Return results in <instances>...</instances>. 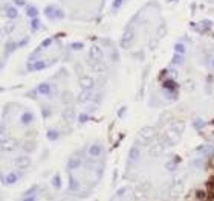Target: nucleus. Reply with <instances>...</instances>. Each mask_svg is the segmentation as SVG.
Listing matches in <instances>:
<instances>
[{
	"mask_svg": "<svg viewBox=\"0 0 214 201\" xmlns=\"http://www.w3.org/2000/svg\"><path fill=\"white\" fill-rule=\"evenodd\" d=\"M15 148V142H12V140H5L2 142V149L3 151H11Z\"/></svg>",
	"mask_w": 214,
	"mask_h": 201,
	"instance_id": "f3484780",
	"label": "nucleus"
},
{
	"mask_svg": "<svg viewBox=\"0 0 214 201\" xmlns=\"http://www.w3.org/2000/svg\"><path fill=\"white\" fill-rule=\"evenodd\" d=\"M122 2H124V0H113V9H118L119 6L122 5Z\"/></svg>",
	"mask_w": 214,
	"mask_h": 201,
	"instance_id": "72a5a7b5",
	"label": "nucleus"
},
{
	"mask_svg": "<svg viewBox=\"0 0 214 201\" xmlns=\"http://www.w3.org/2000/svg\"><path fill=\"white\" fill-rule=\"evenodd\" d=\"M104 57V53L101 50V47H98V46H92L90 50H89V59L93 63H96V61H101Z\"/></svg>",
	"mask_w": 214,
	"mask_h": 201,
	"instance_id": "f03ea898",
	"label": "nucleus"
},
{
	"mask_svg": "<svg viewBox=\"0 0 214 201\" xmlns=\"http://www.w3.org/2000/svg\"><path fill=\"white\" fill-rule=\"evenodd\" d=\"M171 130H175L179 134H182V131H184V124L182 122H176L175 125H171Z\"/></svg>",
	"mask_w": 214,
	"mask_h": 201,
	"instance_id": "393cba45",
	"label": "nucleus"
},
{
	"mask_svg": "<svg viewBox=\"0 0 214 201\" xmlns=\"http://www.w3.org/2000/svg\"><path fill=\"white\" fill-rule=\"evenodd\" d=\"M175 50H176L177 55H184V53H185V46H184L182 43H177V44L175 46Z\"/></svg>",
	"mask_w": 214,
	"mask_h": 201,
	"instance_id": "b1692460",
	"label": "nucleus"
},
{
	"mask_svg": "<svg viewBox=\"0 0 214 201\" xmlns=\"http://www.w3.org/2000/svg\"><path fill=\"white\" fill-rule=\"evenodd\" d=\"M5 11H6V17H8V18H17V15H18L17 9L12 8V6H6Z\"/></svg>",
	"mask_w": 214,
	"mask_h": 201,
	"instance_id": "dca6fc26",
	"label": "nucleus"
},
{
	"mask_svg": "<svg viewBox=\"0 0 214 201\" xmlns=\"http://www.w3.org/2000/svg\"><path fill=\"white\" fill-rule=\"evenodd\" d=\"M164 89L168 90V91H175L176 90V84L175 81H171V79H167V81L164 82Z\"/></svg>",
	"mask_w": 214,
	"mask_h": 201,
	"instance_id": "412c9836",
	"label": "nucleus"
},
{
	"mask_svg": "<svg viewBox=\"0 0 214 201\" xmlns=\"http://www.w3.org/2000/svg\"><path fill=\"white\" fill-rule=\"evenodd\" d=\"M48 137L51 140H57L58 139V133L57 131H48Z\"/></svg>",
	"mask_w": 214,
	"mask_h": 201,
	"instance_id": "c85d7f7f",
	"label": "nucleus"
},
{
	"mask_svg": "<svg viewBox=\"0 0 214 201\" xmlns=\"http://www.w3.org/2000/svg\"><path fill=\"white\" fill-rule=\"evenodd\" d=\"M165 143L164 142H160V143H156V145H153L151 146V149H150V154L153 157H156V156H159V154H162V151H164V148H165Z\"/></svg>",
	"mask_w": 214,
	"mask_h": 201,
	"instance_id": "423d86ee",
	"label": "nucleus"
},
{
	"mask_svg": "<svg viewBox=\"0 0 214 201\" xmlns=\"http://www.w3.org/2000/svg\"><path fill=\"white\" fill-rule=\"evenodd\" d=\"M213 67H214V59H213Z\"/></svg>",
	"mask_w": 214,
	"mask_h": 201,
	"instance_id": "37998d69",
	"label": "nucleus"
},
{
	"mask_svg": "<svg viewBox=\"0 0 214 201\" xmlns=\"http://www.w3.org/2000/svg\"><path fill=\"white\" fill-rule=\"evenodd\" d=\"M32 148H34V142H29V143L25 145V149L26 151H32Z\"/></svg>",
	"mask_w": 214,
	"mask_h": 201,
	"instance_id": "4c0bfd02",
	"label": "nucleus"
},
{
	"mask_svg": "<svg viewBox=\"0 0 214 201\" xmlns=\"http://www.w3.org/2000/svg\"><path fill=\"white\" fill-rule=\"evenodd\" d=\"M89 154H90V157L101 156V154H103V146L101 145H92L90 149H89Z\"/></svg>",
	"mask_w": 214,
	"mask_h": 201,
	"instance_id": "1a4fd4ad",
	"label": "nucleus"
},
{
	"mask_svg": "<svg viewBox=\"0 0 214 201\" xmlns=\"http://www.w3.org/2000/svg\"><path fill=\"white\" fill-rule=\"evenodd\" d=\"M46 66H48V64H46L44 61H35V63L29 64L28 69H29V70H43Z\"/></svg>",
	"mask_w": 214,
	"mask_h": 201,
	"instance_id": "f8f14e48",
	"label": "nucleus"
},
{
	"mask_svg": "<svg viewBox=\"0 0 214 201\" xmlns=\"http://www.w3.org/2000/svg\"><path fill=\"white\" fill-rule=\"evenodd\" d=\"M63 119L66 120L68 124H72L73 119H75V111H73V108H68L64 113H63Z\"/></svg>",
	"mask_w": 214,
	"mask_h": 201,
	"instance_id": "6e6552de",
	"label": "nucleus"
},
{
	"mask_svg": "<svg viewBox=\"0 0 214 201\" xmlns=\"http://www.w3.org/2000/svg\"><path fill=\"white\" fill-rule=\"evenodd\" d=\"M44 14L48 15V17H51V18H54V14H55V8H54V6H48V8L44 9Z\"/></svg>",
	"mask_w": 214,
	"mask_h": 201,
	"instance_id": "bb28decb",
	"label": "nucleus"
},
{
	"mask_svg": "<svg viewBox=\"0 0 214 201\" xmlns=\"http://www.w3.org/2000/svg\"><path fill=\"white\" fill-rule=\"evenodd\" d=\"M63 11H60V9H55V14H54V18H63Z\"/></svg>",
	"mask_w": 214,
	"mask_h": 201,
	"instance_id": "c9c22d12",
	"label": "nucleus"
},
{
	"mask_svg": "<svg viewBox=\"0 0 214 201\" xmlns=\"http://www.w3.org/2000/svg\"><path fill=\"white\" fill-rule=\"evenodd\" d=\"M51 44H52V38H46L42 43V47H48V46H51Z\"/></svg>",
	"mask_w": 214,
	"mask_h": 201,
	"instance_id": "f704fd0d",
	"label": "nucleus"
},
{
	"mask_svg": "<svg viewBox=\"0 0 214 201\" xmlns=\"http://www.w3.org/2000/svg\"><path fill=\"white\" fill-rule=\"evenodd\" d=\"M171 63L173 64H176V66H180V64H184V58H182V55H176L173 57V59H171Z\"/></svg>",
	"mask_w": 214,
	"mask_h": 201,
	"instance_id": "5701e85b",
	"label": "nucleus"
},
{
	"mask_svg": "<svg viewBox=\"0 0 214 201\" xmlns=\"http://www.w3.org/2000/svg\"><path fill=\"white\" fill-rule=\"evenodd\" d=\"M194 165L196 168H203V165H205V162H203V158H197V160H194Z\"/></svg>",
	"mask_w": 214,
	"mask_h": 201,
	"instance_id": "7c9ffc66",
	"label": "nucleus"
},
{
	"mask_svg": "<svg viewBox=\"0 0 214 201\" xmlns=\"http://www.w3.org/2000/svg\"><path fill=\"white\" fill-rule=\"evenodd\" d=\"M17 168L18 169H25V168H28L29 166V158L28 157H20V158H17Z\"/></svg>",
	"mask_w": 214,
	"mask_h": 201,
	"instance_id": "2eb2a0df",
	"label": "nucleus"
},
{
	"mask_svg": "<svg viewBox=\"0 0 214 201\" xmlns=\"http://www.w3.org/2000/svg\"><path fill=\"white\" fill-rule=\"evenodd\" d=\"M155 134V128H151V126H145V128L141 130V133H139V136H141V142H149V139Z\"/></svg>",
	"mask_w": 214,
	"mask_h": 201,
	"instance_id": "39448f33",
	"label": "nucleus"
},
{
	"mask_svg": "<svg viewBox=\"0 0 214 201\" xmlns=\"http://www.w3.org/2000/svg\"><path fill=\"white\" fill-rule=\"evenodd\" d=\"M23 201H35V197H26Z\"/></svg>",
	"mask_w": 214,
	"mask_h": 201,
	"instance_id": "79ce46f5",
	"label": "nucleus"
},
{
	"mask_svg": "<svg viewBox=\"0 0 214 201\" xmlns=\"http://www.w3.org/2000/svg\"><path fill=\"white\" fill-rule=\"evenodd\" d=\"M179 136L180 134L177 133V131H175V130H170L168 133L165 134V137L162 139V142L165 143V145H175L177 140H179Z\"/></svg>",
	"mask_w": 214,
	"mask_h": 201,
	"instance_id": "7ed1b4c3",
	"label": "nucleus"
},
{
	"mask_svg": "<svg viewBox=\"0 0 214 201\" xmlns=\"http://www.w3.org/2000/svg\"><path fill=\"white\" fill-rule=\"evenodd\" d=\"M139 156H141V149H139L138 146H133V148L130 149V152H129V160H130L132 163L133 162H138Z\"/></svg>",
	"mask_w": 214,
	"mask_h": 201,
	"instance_id": "0eeeda50",
	"label": "nucleus"
},
{
	"mask_svg": "<svg viewBox=\"0 0 214 201\" xmlns=\"http://www.w3.org/2000/svg\"><path fill=\"white\" fill-rule=\"evenodd\" d=\"M15 47H17V44H15V43H8V44H6V52L9 53L11 50H14Z\"/></svg>",
	"mask_w": 214,
	"mask_h": 201,
	"instance_id": "2f4dec72",
	"label": "nucleus"
},
{
	"mask_svg": "<svg viewBox=\"0 0 214 201\" xmlns=\"http://www.w3.org/2000/svg\"><path fill=\"white\" fill-rule=\"evenodd\" d=\"M37 91L40 93V95H51V91H52V89H51V85L49 84H40L38 87H37Z\"/></svg>",
	"mask_w": 214,
	"mask_h": 201,
	"instance_id": "9d476101",
	"label": "nucleus"
},
{
	"mask_svg": "<svg viewBox=\"0 0 214 201\" xmlns=\"http://www.w3.org/2000/svg\"><path fill=\"white\" fill-rule=\"evenodd\" d=\"M70 49H72V50H80V49H83V44H81V43H73V44L70 46Z\"/></svg>",
	"mask_w": 214,
	"mask_h": 201,
	"instance_id": "473e14b6",
	"label": "nucleus"
},
{
	"mask_svg": "<svg viewBox=\"0 0 214 201\" xmlns=\"http://www.w3.org/2000/svg\"><path fill=\"white\" fill-rule=\"evenodd\" d=\"M87 120H89L87 114H81V116H80V124H84V122H87Z\"/></svg>",
	"mask_w": 214,
	"mask_h": 201,
	"instance_id": "e433bc0d",
	"label": "nucleus"
},
{
	"mask_svg": "<svg viewBox=\"0 0 214 201\" xmlns=\"http://www.w3.org/2000/svg\"><path fill=\"white\" fill-rule=\"evenodd\" d=\"M32 119H34V116H32V113L26 111V113H23V116H22V122H23L25 125H29V124L32 122Z\"/></svg>",
	"mask_w": 214,
	"mask_h": 201,
	"instance_id": "aec40b11",
	"label": "nucleus"
},
{
	"mask_svg": "<svg viewBox=\"0 0 214 201\" xmlns=\"http://www.w3.org/2000/svg\"><path fill=\"white\" fill-rule=\"evenodd\" d=\"M17 178H18V175L17 174H8V175H6V178H5V183L6 184H12V183H15L17 181Z\"/></svg>",
	"mask_w": 214,
	"mask_h": 201,
	"instance_id": "4be33fe9",
	"label": "nucleus"
},
{
	"mask_svg": "<svg viewBox=\"0 0 214 201\" xmlns=\"http://www.w3.org/2000/svg\"><path fill=\"white\" fill-rule=\"evenodd\" d=\"M92 99V90H83L81 95L78 96V100H81V102H89Z\"/></svg>",
	"mask_w": 214,
	"mask_h": 201,
	"instance_id": "9b49d317",
	"label": "nucleus"
},
{
	"mask_svg": "<svg viewBox=\"0 0 214 201\" xmlns=\"http://www.w3.org/2000/svg\"><path fill=\"white\" fill-rule=\"evenodd\" d=\"M81 163L83 162H81V158H80V157H77V156L72 157L70 162H69V169H78V168L81 166Z\"/></svg>",
	"mask_w": 214,
	"mask_h": 201,
	"instance_id": "ddd939ff",
	"label": "nucleus"
},
{
	"mask_svg": "<svg viewBox=\"0 0 214 201\" xmlns=\"http://www.w3.org/2000/svg\"><path fill=\"white\" fill-rule=\"evenodd\" d=\"M26 15L31 17V18H37V15H38L37 8H34V6H28V8H26Z\"/></svg>",
	"mask_w": 214,
	"mask_h": 201,
	"instance_id": "6ab92c4d",
	"label": "nucleus"
},
{
	"mask_svg": "<svg viewBox=\"0 0 214 201\" xmlns=\"http://www.w3.org/2000/svg\"><path fill=\"white\" fill-rule=\"evenodd\" d=\"M14 2H15V3L18 5V6H25V3H26L25 0H14Z\"/></svg>",
	"mask_w": 214,
	"mask_h": 201,
	"instance_id": "a19ab883",
	"label": "nucleus"
},
{
	"mask_svg": "<svg viewBox=\"0 0 214 201\" xmlns=\"http://www.w3.org/2000/svg\"><path fill=\"white\" fill-rule=\"evenodd\" d=\"M69 189L73 191V192H78L80 191V183L73 177H70V180H69Z\"/></svg>",
	"mask_w": 214,
	"mask_h": 201,
	"instance_id": "a211bd4d",
	"label": "nucleus"
},
{
	"mask_svg": "<svg viewBox=\"0 0 214 201\" xmlns=\"http://www.w3.org/2000/svg\"><path fill=\"white\" fill-rule=\"evenodd\" d=\"M93 70L98 72V73H104V72H107V64L103 63V61H96L93 64Z\"/></svg>",
	"mask_w": 214,
	"mask_h": 201,
	"instance_id": "4468645a",
	"label": "nucleus"
},
{
	"mask_svg": "<svg viewBox=\"0 0 214 201\" xmlns=\"http://www.w3.org/2000/svg\"><path fill=\"white\" fill-rule=\"evenodd\" d=\"M32 29H34V31H37L38 28H40V20L38 18H32Z\"/></svg>",
	"mask_w": 214,
	"mask_h": 201,
	"instance_id": "c756f323",
	"label": "nucleus"
},
{
	"mask_svg": "<svg viewBox=\"0 0 214 201\" xmlns=\"http://www.w3.org/2000/svg\"><path fill=\"white\" fill-rule=\"evenodd\" d=\"M133 41H135V32H133L132 29H125V32L122 34L121 41H119L121 47H122V49H129L130 46L133 44Z\"/></svg>",
	"mask_w": 214,
	"mask_h": 201,
	"instance_id": "f257e3e1",
	"label": "nucleus"
},
{
	"mask_svg": "<svg viewBox=\"0 0 214 201\" xmlns=\"http://www.w3.org/2000/svg\"><path fill=\"white\" fill-rule=\"evenodd\" d=\"M168 73H170V79H171V78H176V76H177V72H176V70H170Z\"/></svg>",
	"mask_w": 214,
	"mask_h": 201,
	"instance_id": "ea45409f",
	"label": "nucleus"
},
{
	"mask_svg": "<svg viewBox=\"0 0 214 201\" xmlns=\"http://www.w3.org/2000/svg\"><path fill=\"white\" fill-rule=\"evenodd\" d=\"M63 99H64V102H66V104L70 102V100H69V99H70V95H69V93H64V95H63Z\"/></svg>",
	"mask_w": 214,
	"mask_h": 201,
	"instance_id": "58836bf2",
	"label": "nucleus"
},
{
	"mask_svg": "<svg viewBox=\"0 0 214 201\" xmlns=\"http://www.w3.org/2000/svg\"><path fill=\"white\" fill-rule=\"evenodd\" d=\"M203 120H200V119H197V120H194V128H197V130H202L203 128Z\"/></svg>",
	"mask_w": 214,
	"mask_h": 201,
	"instance_id": "cd10ccee",
	"label": "nucleus"
},
{
	"mask_svg": "<svg viewBox=\"0 0 214 201\" xmlns=\"http://www.w3.org/2000/svg\"><path fill=\"white\" fill-rule=\"evenodd\" d=\"M52 184H54V187H57V189L61 187V178H60V175H55L52 178Z\"/></svg>",
	"mask_w": 214,
	"mask_h": 201,
	"instance_id": "a878e982",
	"label": "nucleus"
},
{
	"mask_svg": "<svg viewBox=\"0 0 214 201\" xmlns=\"http://www.w3.org/2000/svg\"><path fill=\"white\" fill-rule=\"evenodd\" d=\"M80 85H81L83 90H92L93 85H95V81H93L92 76H81L80 78Z\"/></svg>",
	"mask_w": 214,
	"mask_h": 201,
	"instance_id": "20e7f679",
	"label": "nucleus"
}]
</instances>
